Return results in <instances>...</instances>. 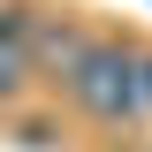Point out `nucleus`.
<instances>
[{
  "instance_id": "2",
  "label": "nucleus",
  "mask_w": 152,
  "mask_h": 152,
  "mask_svg": "<svg viewBox=\"0 0 152 152\" xmlns=\"http://www.w3.org/2000/svg\"><path fill=\"white\" fill-rule=\"evenodd\" d=\"M31 76H38L31 31H23V15H0V107H15V99L31 91Z\"/></svg>"
},
{
  "instance_id": "1",
  "label": "nucleus",
  "mask_w": 152,
  "mask_h": 152,
  "mask_svg": "<svg viewBox=\"0 0 152 152\" xmlns=\"http://www.w3.org/2000/svg\"><path fill=\"white\" fill-rule=\"evenodd\" d=\"M61 91L91 114L99 129H137V122H152V46L84 31V46L61 69Z\"/></svg>"
}]
</instances>
